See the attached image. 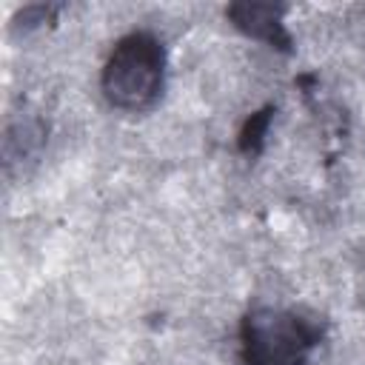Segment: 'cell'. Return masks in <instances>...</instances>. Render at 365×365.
Wrapping results in <instances>:
<instances>
[{"label":"cell","mask_w":365,"mask_h":365,"mask_svg":"<svg viewBox=\"0 0 365 365\" xmlns=\"http://www.w3.org/2000/svg\"><path fill=\"white\" fill-rule=\"evenodd\" d=\"M165 86V48L151 31L120 37L103 66L100 88L108 106L120 111L151 108Z\"/></svg>","instance_id":"1"},{"label":"cell","mask_w":365,"mask_h":365,"mask_svg":"<svg viewBox=\"0 0 365 365\" xmlns=\"http://www.w3.org/2000/svg\"><path fill=\"white\" fill-rule=\"evenodd\" d=\"M322 339V325L294 308L257 305L240 319V359L245 365H305Z\"/></svg>","instance_id":"2"},{"label":"cell","mask_w":365,"mask_h":365,"mask_svg":"<svg viewBox=\"0 0 365 365\" xmlns=\"http://www.w3.org/2000/svg\"><path fill=\"white\" fill-rule=\"evenodd\" d=\"M282 11L285 6H274V3H234L225 9V14L231 17V23L245 31L254 40H262L274 48L288 51L291 46V34L282 26Z\"/></svg>","instance_id":"3"},{"label":"cell","mask_w":365,"mask_h":365,"mask_svg":"<svg viewBox=\"0 0 365 365\" xmlns=\"http://www.w3.org/2000/svg\"><path fill=\"white\" fill-rule=\"evenodd\" d=\"M271 111L274 108H262L257 114H251L240 131V148L245 154H257L262 148V140H265V131H268V123H271Z\"/></svg>","instance_id":"4"}]
</instances>
